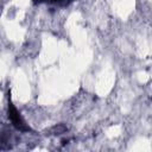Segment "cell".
Segmentation results:
<instances>
[{"label": "cell", "mask_w": 152, "mask_h": 152, "mask_svg": "<svg viewBox=\"0 0 152 152\" xmlns=\"http://www.w3.org/2000/svg\"><path fill=\"white\" fill-rule=\"evenodd\" d=\"M7 115H8V119L11 120L13 127L17 128L18 131H20V132H30V131H32L31 127L25 122V120L23 119V116L20 115L18 109L14 107V104H13V102L11 100L10 93H8V103H7Z\"/></svg>", "instance_id": "cell-1"}, {"label": "cell", "mask_w": 152, "mask_h": 152, "mask_svg": "<svg viewBox=\"0 0 152 152\" xmlns=\"http://www.w3.org/2000/svg\"><path fill=\"white\" fill-rule=\"evenodd\" d=\"M36 4H42V2H48V4H56V5H68L69 2L74 0H33Z\"/></svg>", "instance_id": "cell-2"}]
</instances>
